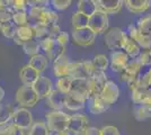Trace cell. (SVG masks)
<instances>
[{
	"instance_id": "cell-11",
	"label": "cell",
	"mask_w": 151,
	"mask_h": 135,
	"mask_svg": "<svg viewBox=\"0 0 151 135\" xmlns=\"http://www.w3.org/2000/svg\"><path fill=\"white\" fill-rule=\"evenodd\" d=\"M89 119L88 117L83 114H75L70 116L69 125H68V131L75 133V134L81 135L83 131L88 127Z\"/></svg>"
},
{
	"instance_id": "cell-23",
	"label": "cell",
	"mask_w": 151,
	"mask_h": 135,
	"mask_svg": "<svg viewBox=\"0 0 151 135\" xmlns=\"http://www.w3.org/2000/svg\"><path fill=\"white\" fill-rule=\"evenodd\" d=\"M87 103V99L77 94L70 92L67 95L65 99V108L71 111H79L85 108V105Z\"/></svg>"
},
{
	"instance_id": "cell-43",
	"label": "cell",
	"mask_w": 151,
	"mask_h": 135,
	"mask_svg": "<svg viewBox=\"0 0 151 135\" xmlns=\"http://www.w3.org/2000/svg\"><path fill=\"white\" fill-rule=\"evenodd\" d=\"M13 14H14V10L12 8L0 9V28L2 27V25H5L7 23L12 21V19H13Z\"/></svg>"
},
{
	"instance_id": "cell-38",
	"label": "cell",
	"mask_w": 151,
	"mask_h": 135,
	"mask_svg": "<svg viewBox=\"0 0 151 135\" xmlns=\"http://www.w3.org/2000/svg\"><path fill=\"white\" fill-rule=\"evenodd\" d=\"M63 55H65V46L58 44L57 42H55L54 46L52 47V50L46 54L47 59L51 60V61H55L57 59L61 58Z\"/></svg>"
},
{
	"instance_id": "cell-18",
	"label": "cell",
	"mask_w": 151,
	"mask_h": 135,
	"mask_svg": "<svg viewBox=\"0 0 151 135\" xmlns=\"http://www.w3.org/2000/svg\"><path fill=\"white\" fill-rule=\"evenodd\" d=\"M70 64H71V61H70L67 55H63L61 58L57 59L55 61H53L52 68H53L54 76L58 79L63 77H69Z\"/></svg>"
},
{
	"instance_id": "cell-1",
	"label": "cell",
	"mask_w": 151,
	"mask_h": 135,
	"mask_svg": "<svg viewBox=\"0 0 151 135\" xmlns=\"http://www.w3.org/2000/svg\"><path fill=\"white\" fill-rule=\"evenodd\" d=\"M46 125L50 131H60L64 132L68 129L70 115L63 110H49L46 113Z\"/></svg>"
},
{
	"instance_id": "cell-8",
	"label": "cell",
	"mask_w": 151,
	"mask_h": 135,
	"mask_svg": "<svg viewBox=\"0 0 151 135\" xmlns=\"http://www.w3.org/2000/svg\"><path fill=\"white\" fill-rule=\"evenodd\" d=\"M126 35L133 39L141 47V50H150L151 49V36H147L139 31L135 25H130L127 27Z\"/></svg>"
},
{
	"instance_id": "cell-42",
	"label": "cell",
	"mask_w": 151,
	"mask_h": 135,
	"mask_svg": "<svg viewBox=\"0 0 151 135\" xmlns=\"http://www.w3.org/2000/svg\"><path fill=\"white\" fill-rule=\"evenodd\" d=\"M142 66H151V49L150 50H141V53L137 58Z\"/></svg>"
},
{
	"instance_id": "cell-34",
	"label": "cell",
	"mask_w": 151,
	"mask_h": 135,
	"mask_svg": "<svg viewBox=\"0 0 151 135\" xmlns=\"http://www.w3.org/2000/svg\"><path fill=\"white\" fill-rule=\"evenodd\" d=\"M135 26L142 34H145L147 36H151V14L140 18Z\"/></svg>"
},
{
	"instance_id": "cell-36",
	"label": "cell",
	"mask_w": 151,
	"mask_h": 135,
	"mask_svg": "<svg viewBox=\"0 0 151 135\" xmlns=\"http://www.w3.org/2000/svg\"><path fill=\"white\" fill-rule=\"evenodd\" d=\"M133 115L138 121H143L151 117V108L143 105H135L133 108Z\"/></svg>"
},
{
	"instance_id": "cell-20",
	"label": "cell",
	"mask_w": 151,
	"mask_h": 135,
	"mask_svg": "<svg viewBox=\"0 0 151 135\" xmlns=\"http://www.w3.org/2000/svg\"><path fill=\"white\" fill-rule=\"evenodd\" d=\"M124 5L131 14L140 15L150 9L151 1L150 0H125Z\"/></svg>"
},
{
	"instance_id": "cell-41",
	"label": "cell",
	"mask_w": 151,
	"mask_h": 135,
	"mask_svg": "<svg viewBox=\"0 0 151 135\" xmlns=\"http://www.w3.org/2000/svg\"><path fill=\"white\" fill-rule=\"evenodd\" d=\"M32 29L34 33L35 39H42L44 37H47V26L43 24H33Z\"/></svg>"
},
{
	"instance_id": "cell-10",
	"label": "cell",
	"mask_w": 151,
	"mask_h": 135,
	"mask_svg": "<svg viewBox=\"0 0 151 135\" xmlns=\"http://www.w3.org/2000/svg\"><path fill=\"white\" fill-rule=\"evenodd\" d=\"M88 81L91 92H93V96H96V95H101V90L105 87L108 79H107L106 72L95 71L94 73L88 78Z\"/></svg>"
},
{
	"instance_id": "cell-44",
	"label": "cell",
	"mask_w": 151,
	"mask_h": 135,
	"mask_svg": "<svg viewBox=\"0 0 151 135\" xmlns=\"http://www.w3.org/2000/svg\"><path fill=\"white\" fill-rule=\"evenodd\" d=\"M38 43H40L41 50H43L47 54L52 50V47L54 46L55 41H54V39H51V37H44L42 39H38Z\"/></svg>"
},
{
	"instance_id": "cell-19",
	"label": "cell",
	"mask_w": 151,
	"mask_h": 135,
	"mask_svg": "<svg viewBox=\"0 0 151 135\" xmlns=\"http://www.w3.org/2000/svg\"><path fill=\"white\" fill-rule=\"evenodd\" d=\"M70 92H73V94H77L79 96H82L87 100L90 97H93V92H91L90 86H89L88 79H73Z\"/></svg>"
},
{
	"instance_id": "cell-17",
	"label": "cell",
	"mask_w": 151,
	"mask_h": 135,
	"mask_svg": "<svg viewBox=\"0 0 151 135\" xmlns=\"http://www.w3.org/2000/svg\"><path fill=\"white\" fill-rule=\"evenodd\" d=\"M132 101L135 105H143L151 108V87L149 88H137L131 91Z\"/></svg>"
},
{
	"instance_id": "cell-13",
	"label": "cell",
	"mask_w": 151,
	"mask_h": 135,
	"mask_svg": "<svg viewBox=\"0 0 151 135\" xmlns=\"http://www.w3.org/2000/svg\"><path fill=\"white\" fill-rule=\"evenodd\" d=\"M101 97L109 106L115 104L117 101L119 97H120V88H119V86L115 84L114 81L108 80L106 84H105V87L101 90Z\"/></svg>"
},
{
	"instance_id": "cell-9",
	"label": "cell",
	"mask_w": 151,
	"mask_h": 135,
	"mask_svg": "<svg viewBox=\"0 0 151 135\" xmlns=\"http://www.w3.org/2000/svg\"><path fill=\"white\" fill-rule=\"evenodd\" d=\"M33 89L35 90V92L37 94V96L40 97V99H43V98H47L53 92L54 90V87H53V84H52V80L49 79L47 77H41L36 80V82L32 86Z\"/></svg>"
},
{
	"instance_id": "cell-54",
	"label": "cell",
	"mask_w": 151,
	"mask_h": 135,
	"mask_svg": "<svg viewBox=\"0 0 151 135\" xmlns=\"http://www.w3.org/2000/svg\"><path fill=\"white\" fill-rule=\"evenodd\" d=\"M0 129H1V125H0Z\"/></svg>"
},
{
	"instance_id": "cell-45",
	"label": "cell",
	"mask_w": 151,
	"mask_h": 135,
	"mask_svg": "<svg viewBox=\"0 0 151 135\" xmlns=\"http://www.w3.org/2000/svg\"><path fill=\"white\" fill-rule=\"evenodd\" d=\"M72 4L71 0H52L51 1V5L52 7L55 9V10H59V11H62V10H65L67 8H69Z\"/></svg>"
},
{
	"instance_id": "cell-49",
	"label": "cell",
	"mask_w": 151,
	"mask_h": 135,
	"mask_svg": "<svg viewBox=\"0 0 151 135\" xmlns=\"http://www.w3.org/2000/svg\"><path fill=\"white\" fill-rule=\"evenodd\" d=\"M69 39H70V36H69V34H68V33H67V32H61L59 35H58L57 37L54 39V41L57 42L58 44L65 46V45H67V43L69 42Z\"/></svg>"
},
{
	"instance_id": "cell-46",
	"label": "cell",
	"mask_w": 151,
	"mask_h": 135,
	"mask_svg": "<svg viewBox=\"0 0 151 135\" xmlns=\"http://www.w3.org/2000/svg\"><path fill=\"white\" fill-rule=\"evenodd\" d=\"M28 5V1L26 0H12L10 1V8L15 11H26V8Z\"/></svg>"
},
{
	"instance_id": "cell-37",
	"label": "cell",
	"mask_w": 151,
	"mask_h": 135,
	"mask_svg": "<svg viewBox=\"0 0 151 135\" xmlns=\"http://www.w3.org/2000/svg\"><path fill=\"white\" fill-rule=\"evenodd\" d=\"M0 133L4 135H25V131L16 127L13 124V122H10L5 125H1Z\"/></svg>"
},
{
	"instance_id": "cell-22",
	"label": "cell",
	"mask_w": 151,
	"mask_h": 135,
	"mask_svg": "<svg viewBox=\"0 0 151 135\" xmlns=\"http://www.w3.org/2000/svg\"><path fill=\"white\" fill-rule=\"evenodd\" d=\"M65 99L67 95L54 89L53 92L46 98V103L51 110H62L63 108H65Z\"/></svg>"
},
{
	"instance_id": "cell-32",
	"label": "cell",
	"mask_w": 151,
	"mask_h": 135,
	"mask_svg": "<svg viewBox=\"0 0 151 135\" xmlns=\"http://www.w3.org/2000/svg\"><path fill=\"white\" fill-rule=\"evenodd\" d=\"M91 62H93V65H94L96 71L106 72L107 68L109 66V60L104 54H97V55H95L94 59L91 60Z\"/></svg>"
},
{
	"instance_id": "cell-27",
	"label": "cell",
	"mask_w": 151,
	"mask_h": 135,
	"mask_svg": "<svg viewBox=\"0 0 151 135\" xmlns=\"http://www.w3.org/2000/svg\"><path fill=\"white\" fill-rule=\"evenodd\" d=\"M28 64L31 65L32 68H34L37 72L42 73L43 71L46 70V68L49 65V59H47L46 55L37 54V55L31 56V60H29V63Z\"/></svg>"
},
{
	"instance_id": "cell-51",
	"label": "cell",
	"mask_w": 151,
	"mask_h": 135,
	"mask_svg": "<svg viewBox=\"0 0 151 135\" xmlns=\"http://www.w3.org/2000/svg\"><path fill=\"white\" fill-rule=\"evenodd\" d=\"M10 8V0H0V9Z\"/></svg>"
},
{
	"instance_id": "cell-29",
	"label": "cell",
	"mask_w": 151,
	"mask_h": 135,
	"mask_svg": "<svg viewBox=\"0 0 151 135\" xmlns=\"http://www.w3.org/2000/svg\"><path fill=\"white\" fill-rule=\"evenodd\" d=\"M88 20L89 17L86 15L79 13L78 10L73 13L71 16V24H72V28L73 29H81V28H86L88 27Z\"/></svg>"
},
{
	"instance_id": "cell-52",
	"label": "cell",
	"mask_w": 151,
	"mask_h": 135,
	"mask_svg": "<svg viewBox=\"0 0 151 135\" xmlns=\"http://www.w3.org/2000/svg\"><path fill=\"white\" fill-rule=\"evenodd\" d=\"M4 97H5V90L2 89V87L0 86V103L2 101V99H4Z\"/></svg>"
},
{
	"instance_id": "cell-4",
	"label": "cell",
	"mask_w": 151,
	"mask_h": 135,
	"mask_svg": "<svg viewBox=\"0 0 151 135\" xmlns=\"http://www.w3.org/2000/svg\"><path fill=\"white\" fill-rule=\"evenodd\" d=\"M95 68L91 61L71 62L69 77L72 79H88L95 72Z\"/></svg>"
},
{
	"instance_id": "cell-3",
	"label": "cell",
	"mask_w": 151,
	"mask_h": 135,
	"mask_svg": "<svg viewBox=\"0 0 151 135\" xmlns=\"http://www.w3.org/2000/svg\"><path fill=\"white\" fill-rule=\"evenodd\" d=\"M125 36L126 32H123L120 27L109 28L105 33V35H104L105 45L109 50L120 51V50H122V46H123V42H124Z\"/></svg>"
},
{
	"instance_id": "cell-31",
	"label": "cell",
	"mask_w": 151,
	"mask_h": 135,
	"mask_svg": "<svg viewBox=\"0 0 151 135\" xmlns=\"http://www.w3.org/2000/svg\"><path fill=\"white\" fill-rule=\"evenodd\" d=\"M72 81L73 79L71 77H63L57 79L55 82V89L60 92H62L64 95H68L71 91V87H72Z\"/></svg>"
},
{
	"instance_id": "cell-7",
	"label": "cell",
	"mask_w": 151,
	"mask_h": 135,
	"mask_svg": "<svg viewBox=\"0 0 151 135\" xmlns=\"http://www.w3.org/2000/svg\"><path fill=\"white\" fill-rule=\"evenodd\" d=\"M96 34L91 29H89L88 27L81 28V29H73L71 37L73 43L82 47H87L95 43L96 41Z\"/></svg>"
},
{
	"instance_id": "cell-21",
	"label": "cell",
	"mask_w": 151,
	"mask_h": 135,
	"mask_svg": "<svg viewBox=\"0 0 151 135\" xmlns=\"http://www.w3.org/2000/svg\"><path fill=\"white\" fill-rule=\"evenodd\" d=\"M87 103H88L89 111L91 114H94V115L103 114L109 108V105L101 98V95H96V96L90 97L87 100Z\"/></svg>"
},
{
	"instance_id": "cell-28",
	"label": "cell",
	"mask_w": 151,
	"mask_h": 135,
	"mask_svg": "<svg viewBox=\"0 0 151 135\" xmlns=\"http://www.w3.org/2000/svg\"><path fill=\"white\" fill-rule=\"evenodd\" d=\"M58 20H59L58 14L54 10L46 8V9L43 10V13L41 15V18H40L38 23H36V24H43V25L49 27V26L58 24Z\"/></svg>"
},
{
	"instance_id": "cell-33",
	"label": "cell",
	"mask_w": 151,
	"mask_h": 135,
	"mask_svg": "<svg viewBox=\"0 0 151 135\" xmlns=\"http://www.w3.org/2000/svg\"><path fill=\"white\" fill-rule=\"evenodd\" d=\"M50 134V129L46 125V122L38 121L35 122L32 127L28 129V135H49Z\"/></svg>"
},
{
	"instance_id": "cell-6",
	"label": "cell",
	"mask_w": 151,
	"mask_h": 135,
	"mask_svg": "<svg viewBox=\"0 0 151 135\" xmlns=\"http://www.w3.org/2000/svg\"><path fill=\"white\" fill-rule=\"evenodd\" d=\"M12 122L16 127L23 129V131H28L32 127V125L34 124L32 113L27 108H22V107L15 109Z\"/></svg>"
},
{
	"instance_id": "cell-24",
	"label": "cell",
	"mask_w": 151,
	"mask_h": 135,
	"mask_svg": "<svg viewBox=\"0 0 151 135\" xmlns=\"http://www.w3.org/2000/svg\"><path fill=\"white\" fill-rule=\"evenodd\" d=\"M34 33L32 29V26L27 25L24 27H17V31H16V35L14 37V42L15 44L19 45V46H23V45L29 42L32 39H34Z\"/></svg>"
},
{
	"instance_id": "cell-40",
	"label": "cell",
	"mask_w": 151,
	"mask_h": 135,
	"mask_svg": "<svg viewBox=\"0 0 151 135\" xmlns=\"http://www.w3.org/2000/svg\"><path fill=\"white\" fill-rule=\"evenodd\" d=\"M16 31H17V26L14 24L13 20L5 24V25H2V27L0 28V33L6 39H14L15 35H16Z\"/></svg>"
},
{
	"instance_id": "cell-15",
	"label": "cell",
	"mask_w": 151,
	"mask_h": 135,
	"mask_svg": "<svg viewBox=\"0 0 151 135\" xmlns=\"http://www.w3.org/2000/svg\"><path fill=\"white\" fill-rule=\"evenodd\" d=\"M40 77L41 73L37 72L34 68H32L29 64L23 65L19 70V79L24 86H33Z\"/></svg>"
},
{
	"instance_id": "cell-14",
	"label": "cell",
	"mask_w": 151,
	"mask_h": 135,
	"mask_svg": "<svg viewBox=\"0 0 151 135\" xmlns=\"http://www.w3.org/2000/svg\"><path fill=\"white\" fill-rule=\"evenodd\" d=\"M142 64L139 62L138 59H132L129 61V63L126 65V68L121 72V80L125 81L126 84L133 80L134 78H137L140 73V71L142 70Z\"/></svg>"
},
{
	"instance_id": "cell-48",
	"label": "cell",
	"mask_w": 151,
	"mask_h": 135,
	"mask_svg": "<svg viewBox=\"0 0 151 135\" xmlns=\"http://www.w3.org/2000/svg\"><path fill=\"white\" fill-rule=\"evenodd\" d=\"M62 32L60 26L55 24V25H52L47 27V37H51V39H55L60 33Z\"/></svg>"
},
{
	"instance_id": "cell-16",
	"label": "cell",
	"mask_w": 151,
	"mask_h": 135,
	"mask_svg": "<svg viewBox=\"0 0 151 135\" xmlns=\"http://www.w3.org/2000/svg\"><path fill=\"white\" fill-rule=\"evenodd\" d=\"M98 10L104 11L107 15H116L122 10L124 1L122 0H97Z\"/></svg>"
},
{
	"instance_id": "cell-47",
	"label": "cell",
	"mask_w": 151,
	"mask_h": 135,
	"mask_svg": "<svg viewBox=\"0 0 151 135\" xmlns=\"http://www.w3.org/2000/svg\"><path fill=\"white\" fill-rule=\"evenodd\" d=\"M101 135H120V131L113 125H106L101 129Z\"/></svg>"
},
{
	"instance_id": "cell-53",
	"label": "cell",
	"mask_w": 151,
	"mask_h": 135,
	"mask_svg": "<svg viewBox=\"0 0 151 135\" xmlns=\"http://www.w3.org/2000/svg\"><path fill=\"white\" fill-rule=\"evenodd\" d=\"M0 135H4V134H1V133H0Z\"/></svg>"
},
{
	"instance_id": "cell-25",
	"label": "cell",
	"mask_w": 151,
	"mask_h": 135,
	"mask_svg": "<svg viewBox=\"0 0 151 135\" xmlns=\"http://www.w3.org/2000/svg\"><path fill=\"white\" fill-rule=\"evenodd\" d=\"M77 9L79 13L86 15L87 17H90L98 10V6L96 0H80L77 4Z\"/></svg>"
},
{
	"instance_id": "cell-2",
	"label": "cell",
	"mask_w": 151,
	"mask_h": 135,
	"mask_svg": "<svg viewBox=\"0 0 151 135\" xmlns=\"http://www.w3.org/2000/svg\"><path fill=\"white\" fill-rule=\"evenodd\" d=\"M15 99L22 108H31L34 107L40 100V97L33 89L32 86H20L18 89L16 90L15 94Z\"/></svg>"
},
{
	"instance_id": "cell-5",
	"label": "cell",
	"mask_w": 151,
	"mask_h": 135,
	"mask_svg": "<svg viewBox=\"0 0 151 135\" xmlns=\"http://www.w3.org/2000/svg\"><path fill=\"white\" fill-rule=\"evenodd\" d=\"M109 19L108 15L101 10H97L96 13L89 17L88 20V28L91 29L96 35H101L108 31Z\"/></svg>"
},
{
	"instance_id": "cell-30",
	"label": "cell",
	"mask_w": 151,
	"mask_h": 135,
	"mask_svg": "<svg viewBox=\"0 0 151 135\" xmlns=\"http://www.w3.org/2000/svg\"><path fill=\"white\" fill-rule=\"evenodd\" d=\"M15 109L12 105H1L0 104V125H5L13 121Z\"/></svg>"
},
{
	"instance_id": "cell-39",
	"label": "cell",
	"mask_w": 151,
	"mask_h": 135,
	"mask_svg": "<svg viewBox=\"0 0 151 135\" xmlns=\"http://www.w3.org/2000/svg\"><path fill=\"white\" fill-rule=\"evenodd\" d=\"M13 23L17 27H24L28 25V14L26 11H15L13 14Z\"/></svg>"
},
{
	"instance_id": "cell-12",
	"label": "cell",
	"mask_w": 151,
	"mask_h": 135,
	"mask_svg": "<svg viewBox=\"0 0 151 135\" xmlns=\"http://www.w3.org/2000/svg\"><path fill=\"white\" fill-rule=\"evenodd\" d=\"M129 61H130V59L126 55L125 52L121 51V50L114 51L112 52L111 58H109V66H111L112 71L121 73L126 68Z\"/></svg>"
},
{
	"instance_id": "cell-35",
	"label": "cell",
	"mask_w": 151,
	"mask_h": 135,
	"mask_svg": "<svg viewBox=\"0 0 151 135\" xmlns=\"http://www.w3.org/2000/svg\"><path fill=\"white\" fill-rule=\"evenodd\" d=\"M22 47H23L24 53L27 54V55H29V56L37 55V54H40V51H41L40 43H38L37 39H35L29 41V42H27V43H25Z\"/></svg>"
},
{
	"instance_id": "cell-50",
	"label": "cell",
	"mask_w": 151,
	"mask_h": 135,
	"mask_svg": "<svg viewBox=\"0 0 151 135\" xmlns=\"http://www.w3.org/2000/svg\"><path fill=\"white\" fill-rule=\"evenodd\" d=\"M81 135H101V129L97 127H93V126H88Z\"/></svg>"
},
{
	"instance_id": "cell-26",
	"label": "cell",
	"mask_w": 151,
	"mask_h": 135,
	"mask_svg": "<svg viewBox=\"0 0 151 135\" xmlns=\"http://www.w3.org/2000/svg\"><path fill=\"white\" fill-rule=\"evenodd\" d=\"M122 50H123V52H125L126 55L129 58H132V59H137L139 56V54L141 53V47L133 39H130L127 35H126L125 39H124Z\"/></svg>"
}]
</instances>
